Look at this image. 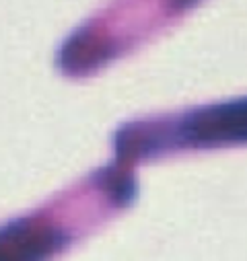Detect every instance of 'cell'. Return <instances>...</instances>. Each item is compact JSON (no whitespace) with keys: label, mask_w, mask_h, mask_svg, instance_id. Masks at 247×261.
Masks as SVG:
<instances>
[{"label":"cell","mask_w":247,"mask_h":261,"mask_svg":"<svg viewBox=\"0 0 247 261\" xmlns=\"http://www.w3.org/2000/svg\"><path fill=\"white\" fill-rule=\"evenodd\" d=\"M60 243L62 237L52 228L15 222L0 228V261H41Z\"/></svg>","instance_id":"6da1fadb"}]
</instances>
